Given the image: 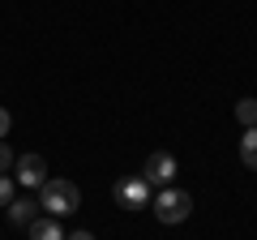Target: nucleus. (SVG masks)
Returning <instances> with one entry per match:
<instances>
[{
	"label": "nucleus",
	"instance_id": "nucleus-7",
	"mask_svg": "<svg viewBox=\"0 0 257 240\" xmlns=\"http://www.w3.org/2000/svg\"><path fill=\"white\" fill-rule=\"evenodd\" d=\"M30 240H64V231H60V223L52 219V214H39L35 223H30Z\"/></svg>",
	"mask_w": 257,
	"mask_h": 240
},
{
	"label": "nucleus",
	"instance_id": "nucleus-13",
	"mask_svg": "<svg viewBox=\"0 0 257 240\" xmlns=\"http://www.w3.org/2000/svg\"><path fill=\"white\" fill-rule=\"evenodd\" d=\"M64 240H94V231H69Z\"/></svg>",
	"mask_w": 257,
	"mask_h": 240
},
{
	"label": "nucleus",
	"instance_id": "nucleus-5",
	"mask_svg": "<svg viewBox=\"0 0 257 240\" xmlns=\"http://www.w3.org/2000/svg\"><path fill=\"white\" fill-rule=\"evenodd\" d=\"M13 180L26 185V189H43V180H47L43 155H18V163H13Z\"/></svg>",
	"mask_w": 257,
	"mask_h": 240
},
{
	"label": "nucleus",
	"instance_id": "nucleus-12",
	"mask_svg": "<svg viewBox=\"0 0 257 240\" xmlns=\"http://www.w3.org/2000/svg\"><path fill=\"white\" fill-rule=\"evenodd\" d=\"M9 125H13V120H9V107H0V142L9 138Z\"/></svg>",
	"mask_w": 257,
	"mask_h": 240
},
{
	"label": "nucleus",
	"instance_id": "nucleus-1",
	"mask_svg": "<svg viewBox=\"0 0 257 240\" xmlns=\"http://www.w3.org/2000/svg\"><path fill=\"white\" fill-rule=\"evenodd\" d=\"M39 206H43L52 219H60V214H73L77 206H82V193H77L73 180H43V189H39Z\"/></svg>",
	"mask_w": 257,
	"mask_h": 240
},
{
	"label": "nucleus",
	"instance_id": "nucleus-11",
	"mask_svg": "<svg viewBox=\"0 0 257 240\" xmlns=\"http://www.w3.org/2000/svg\"><path fill=\"white\" fill-rule=\"evenodd\" d=\"M13 163H18V155H13V150H9V142H0V176L9 172Z\"/></svg>",
	"mask_w": 257,
	"mask_h": 240
},
{
	"label": "nucleus",
	"instance_id": "nucleus-4",
	"mask_svg": "<svg viewBox=\"0 0 257 240\" xmlns=\"http://www.w3.org/2000/svg\"><path fill=\"white\" fill-rule=\"evenodd\" d=\"M142 180H146L150 189H167L176 180V159L167 155V150H155V155L146 159V172H142Z\"/></svg>",
	"mask_w": 257,
	"mask_h": 240
},
{
	"label": "nucleus",
	"instance_id": "nucleus-8",
	"mask_svg": "<svg viewBox=\"0 0 257 240\" xmlns=\"http://www.w3.org/2000/svg\"><path fill=\"white\" fill-rule=\"evenodd\" d=\"M240 159H244L248 167H257V125L244 129V138H240Z\"/></svg>",
	"mask_w": 257,
	"mask_h": 240
},
{
	"label": "nucleus",
	"instance_id": "nucleus-3",
	"mask_svg": "<svg viewBox=\"0 0 257 240\" xmlns=\"http://www.w3.org/2000/svg\"><path fill=\"white\" fill-rule=\"evenodd\" d=\"M116 202L124 206V210H142V206L155 202V189H150L142 176H124V180L116 185Z\"/></svg>",
	"mask_w": 257,
	"mask_h": 240
},
{
	"label": "nucleus",
	"instance_id": "nucleus-6",
	"mask_svg": "<svg viewBox=\"0 0 257 240\" xmlns=\"http://www.w3.org/2000/svg\"><path fill=\"white\" fill-rule=\"evenodd\" d=\"M5 210H9V223H13V227H30V223L39 219V202H30V197H13Z\"/></svg>",
	"mask_w": 257,
	"mask_h": 240
},
{
	"label": "nucleus",
	"instance_id": "nucleus-2",
	"mask_svg": "<svg viewBox=\"0 0 257 240\" xmlns=\"http://www.w3.org/2000/svg\"><path fill=\"white\" fill-rule=\"evenodd\" d=\"M193 214V197L184 193V189H163V193H155V219L159 223H184Z\"/></svg>",
	"mask_w": 257,
	"mask_h": 240
},
{
	"label": "nucleus",
	"instance_id": "nucleus-10",
	"mask_svg": "<svg viewBox=\"0 0 257 240\" xmlns=\"http://www.w3.org/2000/svg\"><path fill=\"white\" fill-rule=\"evenodd\" d=\"M13 189H18V180H13V176L5 172V176H0V206H9L13 197H18V193H13Z\"/></svg>",
	"mask_w": 257,
	"mask_h": 240
},
{
	"label": "nucleus",
	"instance_id": "nucleus-9",
	"mask_svg": "<svg viewBox=\"0 0 257 240\" xmlns=\"http://www.w3.org/2000/svg\"><path fill=\"white\" fill-rule=\"evenodd\" d=\"M236 120L244 125V129H253L257 125V99H240L236 103Z\"/></svg>",
	"mask_w": 257,
	"mask_h": 240
}]
</instances>
